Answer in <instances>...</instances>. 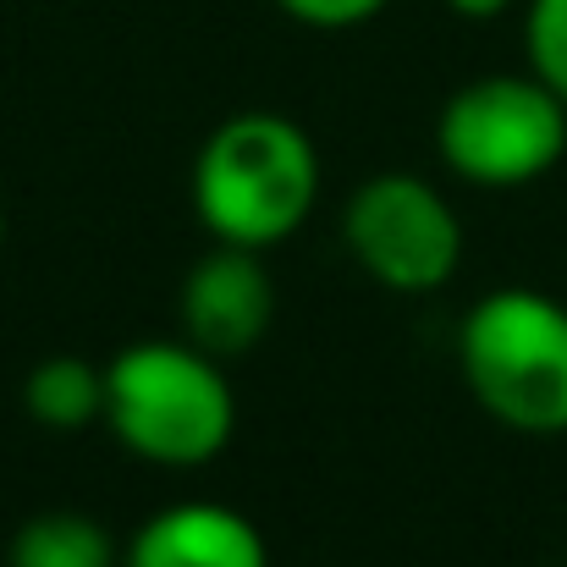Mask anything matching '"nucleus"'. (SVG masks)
<instances>
[{
    "mask_svg": "<svg viewBox=\"0 0 567 567\" xmlns=\"http://www.w3.org/2000/svg\"><path fill=\"white\" fill-rule=\"evenodd\" d=\"M177 320L193 348L226 359H243L265 342L276 320V276L259 248L215 243L204 259H193L177 292Z\"/></svg>",
    "mask_w": 567,
    "mask_h": 567,
    "instance_id": "nucleus-6",
    "label": "nucleus"
},
{
    "mask_svg": "<svg viewBox=\"0 0 567 567\" xmlns=\"http://www.w3.org/2000/svg\"><path fill=\"white\" fill-rule=\"evenodd\" d=\"M6 567H122V546L78 507H50L17 524Z\"/></svg>",
    "mask_w": 567,
    "mask_h": 567,
    "instance_id": "nucleus-9",
    "label": "nucleus"
},
{
    "mask_svg": "<svg viewBox=\"0 0 567 567\" xmlns=\"http://www.w3.org/2000/svg\"><path fill=\"white\" fill-rule=\"evenodd\" d=\"M0 248H6V204H0Z\"/></svg>",
    "mask_w": 567,
    "mask_h": 567,
    "instance_id": "nucleus-13",
    "label": "nucleus"
},
{
    "mask_svg": "<svg viewBox=\"0 0 567 567\" xmlns=\"http://www.w3.org/2000/svg\"><path fill=\"white\" fill-rule=\"evenodd\" d=\"M435 155L474 188H529L567 161V100L535 72H485L446 94Z\"/></svg>",
    "mask_w": 567,
    "mask_h": 567,
    "instance_id": "nucleus-4",
    "label": "nucleus"
},
{
    "mask_svg": "<svg viewBox=\"0 0 567 567\" xmlns=\"http://www.w3.org/2000/svg\"><path fill=\"white\" fill-rule=\"evenodd\" d=\"M188 193L215 243L265 254L315 215L320 150L281 111H237L198 144Z\"/></svg>",
    "mask_w": 567,
    "mask_h": 567,
    "instance_id": "nucleus-1",
    "label": "nucleus"
},
{
    "mask_svg": "<svg viewBox=\"0 0 567 567\" xmlns=\"http://www.w3.org/2000/svg\"><path fill=\"white\" fill-rule=\"evenodd\" d=\"M524 55H529V72L546 78L567 100V0H529V11H524Z\"/></svg>",
    "mask_w": 567,
    "mask_h": 567,
    "instance_id": "nucleus-10",
    "label": "nucleus"
},
{
    "mask_svg": "<svg viewBox=\"0 0 567 567\" xmlns=\"http://www.w3.org/2000/svg\"><path fill=\"white\" fill-rule=\"evenodd\" d=\"M105 430L150 468H204L237 435V391L188 337H150L105 364Z\"/></svg>",
    "mask_w": 567,
    "mask_h": 567,
    "instance_id": "nucleus-2",
    "label": "nucleus"
},
{
    "mask_svg": "<svg viewBox=\"0 0 567 567\" xmlns=\"http://www.w3.org/2000/svg\"><path fill=\"white\" fill-rule=\"evenodd\" d=\"M457 375L513 435H567V303L535 287L485 292L457 326Z\"/></svg>",
    "mask_w": 567,
    "mask_h": 567,
    "instance_id": "nucleus-3",
    "label": "nucleus"
},
{
    "mask_svg": "<svg viewBox=\"0 0 567 567\" xmlns=\"http://www.w3.org/2000/svg\"><path fill=\"white\" fill-rule=\"evenodd\" d=\"M292 22L303 28H320V33H342V28H364L375 22L391 0H276Z\"/></svg>",
    "mask_w": 567,
    "mask_h": 567,
    "instance_id": "nucleus-11",
    "label": "nucleus"
},
{
    "mask_svg": "<svg viewBox=\"0 0 567 567\" xmlns=\"http://www.w3.org/2000/svg\"><path fill=\"white\" fill-rule=\"evenodd\" d=\"M348 259L396 298L441 292L463 265V220L446 193L413 172H380L342 204Z\"/></svg>",
    "mask_w": 567,
    "mask_h": 567,
    "instance_id": "nucleus-5",
    "label": "nucleus"
},
{
    "mask_svg": "<svg viewBox=\"0 0 567 567\" xmlns=\"http://www.w3.org/2000/svg\"><path fill=\"white\" fill-rule=\"evenodd\" d=\"M513 0H446V11H457V17H468V22H491V17H502Z\"/></svg>",
    "mask_w": 567,
    "mask_h": 567,
    "instance_id": "nucleus-12",
    "label": "nucleus"
},
{
    "mask_svg": "<svg viewBox=\"0 0 567 567\" xmlns=\"http://www.w3.org/2000/svg\"><path fill=\"white\" fill-rule=\"evenodd\" d=\"M22 408L50 435H83L89 424H105V364L78 353L39 359L22 380Z\"/></svg>",
    "mask_w": 567,
    "mask_h": 567,
    "instance_id": "nucleus-8",
    "label": "nucleus"
},
{
    "mask_svg": "<svg viewBox=\"0 0 567 567\" xmlns=\"http://www.w3.org/2000/svg\"><path fill=\"white\" fill-rule=\"evenodd\" d=\"M122 567H270V546L226 502H166L127 535Z\"/></svg>",
    "mask_w": 567,
    "mask_h": 567,
    "instance_id": "nucleus-7",
    "label": "nucleus"
}]
</instances>
